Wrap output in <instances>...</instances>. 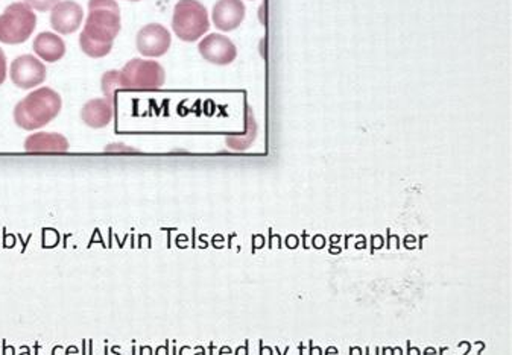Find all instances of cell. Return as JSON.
<instances>
[{
  "label": "cell",
  "instance_id": "cell-4",
  "mask_svg": "<svg viewBox=\"0 0 512 355\" xmlns=\"http://www.w3.org/2000/svg\"><path fill=\"white\" fill-rule=\"evenodd\" d=\"M172 29L173 34L186 43L199 40L210 29L206 6L198 0H180L173 10Z\"/></svg>",
  "mask_w": 512,
  "mask_h": 355
},
{
  "label": "cell",
  "instance_id": "cell-11",
  "mask_svg": "<svg viewBox=\"0 0 512 355\" xmlns=\"http://www.w3.org/2000/svg\"><path fill=\"white\" fill-rule=\"evenodd\" d=\"M26 153H62L69 151V142L62 134L54 132H37L26 138Z\"/></svg>",
  "mask_w": 512,
  "mask_h": 355
},
{
  "label": "cell",
  "instance_id": "cell-6",
  "mask_svg": "<svg viewBox=\"0 0 512 355\" xmlns=\"http://www.w3.org/2000/svg\"><path fill=\"white\" fill-rule=\"evenodd\" d=\"M11 81L21 90H31L46 79V67L36 56L23 55L11 64Z\"/></svg>",
  "mask_w": 512,
  "mask_h": 355
},
{
  "label": "cell",
  "instance_id": "cell-15",
  "mask_svg": "<svg viewBox=\"0 0 512 355\" xmlns=\"http://www.w3.org/2000/svg\"><path fill=\"white\" fill-rule=\"evenodd\" d=\"M6 79V56L4 51L0 49V86L5 82Z\"/></svg>",
  "mask_w": 512,
  "mask_h": 355
},
{
  "label": "cell",
  "instance_id": "cell-10",
  "mask_svg": "<svg viewBox=\"0 0 512 355\" xmlns=\"http://www.w3.org/2000/svg\"><path fill=\"white\" fill-rule=\"evenodd\" d=\"M214 25L219 31L230 32L238 29L245 19V5L242 0H219L214 5Z\"/></svg>",
  "mask_w": 512,
  "mask_h": 355
},
{
  "label": "cell",
  "instance_id": "cell-9",
  "mask_svg": "<svg viewBox=\"0 0 512 355\" xmlns=\"http://www.w3.org/2000/svg\"><path fill=\"white\" fill-rule=\"evenodd\" d=\"M82 19H84V11L81 5H78L73 0H64L52 10V29L62 36H71L80 29Z\"/></svg>",
  "mask_w": 512,
  "mask_h": 355
},
{
  "label": "cell",
  "instance_id": "cell-7",
  "mask_svg": "<svg viewBox=\"0 0 512 355\" xmlns=\"http://www.w3.org/2000/svg\"><path fill=\"white\" fill-rule=\"evenodd\" d=\"M172 37L164 26L158 23L147 25L138 31L136 38L138 51L147 58H160L169 51Z\"/></svg>",
  "mask_w": 512,
  "mask_h": 355
},
{
  "label": "cell",
  "instance_id": "cell-12",
  "mask_svg": "<svg viewBox=\"0 0 512 355\" xmlns=\"http://www.w3.org/2000/svg\"><path fill=\"white\" fill-rule=\"evenodd\" d=\"M113 114H114L113 102L107 99H93V101L87 102L82 108L81 119L87 127L101 129L112 123Z\"/></svg>",
  "mask_w": 512,
  "mask_h": 355
},
{
  "label": "cell",
  "instance_id": "cell-5",
  "mask_svg": "<svg viewBox=\"0 0 512 355\" xmlns=\"http://www.w3.org/2000/svg\"><path fill=\"white\" fill-rule=\"evenodd\" d=\"M36 26V12L25 2H16L0 16V43L21 45L31 38Z\"/></svg>",
  "mask_w": 512,
  "mask_h": 355
},
{
  "label": "cell",
  "instance_id": "cell-3",
  "mask_svg": "<svg viewBox=\"0 0 512 355\" xmlns=\"http://www.w3.org/2000/svg\"><path fill=\"white\" fill-rule=\"evenodd\" d=\"M63 101L58 93L43 87L17 103L14 120L25 131H36L46 127L62 111Z\"/></svg>",
  "mask_w": 512,
  "mask_h": 355
},
{
  "label": "cell",
  "instance_id": "cell-13",
  "mask_svg": "<svg viewBox=\"0 0 512 355\" xmlns=\"http://www.w3.org/2000/svg\"><path fill=\"white\" fill-rule=\"evenodd\" d=\"M34 52L36 55L46 62H56L66 55V45L62 37L52 32H41L34 40Z\"/></svg>",
  "mask_w": 512,
  "mask_h": 355
},
{
  "label": "cell",
  "instance_id": "cell-8",
  "mask_svg": "<svg viewBox=\"0 0 512 355\" xmlns=\"http://www.w3.org/2000/svg\"><path fill=\"white\" fill-rule=\"evenodd\" d=\"M199 54L204 60L216 66H229L236 60L238 49L233 41L221 34H210L199 43Z\"/></svg>",
  "mask_w": 512,
  "mask_h": 355
},
{
  "label": "cell",
  "instance_id": "cell-1",
  "mask_svg": "<svg viewBox=\"0 0 512 355\" xmlns=\"http://www.w3.org/2000/svg\"><path fill=\"white\" fill-rule=\"evenodd\" d=\"M121 26V8L116 0H90L88 17L80 37L82 52L95 60L107 56Z\"/></svg>",
  "mask_w": 512,
  "mask_h": 355
},
{
  "label": "cell",
  "instance_id": "cell-16",
  "mask_svg": "<svg viewBox=\"0 0 512 355\" xmlns=\"http://www.w3.org/2000/svg\"><path fill=\"white\" fill-rule=\"evenodd\" d=\"M130 2H138V0H130Z\"/></svg>",
  "mask_w": 512,
  "mask_h": 355
},
{
  "label": "cell",
  "instance_id": "cell-2",
  "mask_svg": "<svg viewBox=\"0 0 512 355\" xmlns=\"http://www.w3.org/2000/svg\"><path fill=\"white\" fill-rule=\"evenodd\" d=\"M164 69L157 62L131 60L122 70L107 71L102 77V92L107 101H114L117 90H158L164 86Z\"/></svg>",
  "mask_w": 512,
  "mask_h": 355
},
{
  "label": "cell",
  "instance_id": "cell-14",
  "mask_svg": "<svg viewBox=\"0 0 512 355\" xmlns=\"http://www.w3.org/2000/svg\"><path fill=\"white\" fill-rule=\"evenodd\" d=\"M60 2L62 0H25L26 5L31 10L40 11V12L54 10Z\"/></svg>",
  "mask_w": 512,
  "mask_h": 355
}]
</instances>
